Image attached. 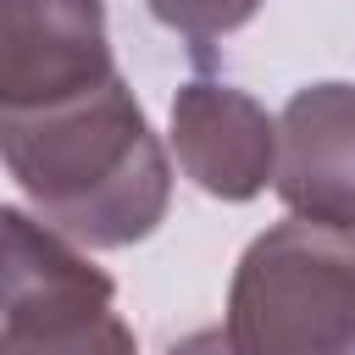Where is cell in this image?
<instances>
[{"mask_svg":"<svg viewBox=\"0 0 355 355\" xmlns=\"http://www.w3.org/2000/svg\"><path fill=\"white\" fill-rule=\"evenodd\" d=\"M172 150L194 189H205L211 200L244 205L272 183L277 122L255 94L194 78L172 100Z\"/></svg>","mask_w":355,"mask_h":355,"instance_id":"5b68a950","label":"cell"},{"mask_svg":"<svg viewBox=\"0 0 355 355\" xmlns=\"http://www.w3.org/2000/svg\"><path fill=\"white\" fill-rule=\"evenodd\" d=\"M233 355H355V233L327 222H272L233 266Z\"/></svg>","mask_w":355,"mask_h":355,"instance_id":"7a4b0ae2","label":"cell"},{"mask_svg":"<svg viewBox=\"0 0 355 355\" xmlns=\"http://www.w3.org/2000/svg\"><path fill=\"white\" fill-rule=\"evenodd\" d=\"M272 183L294 216L355 233V83H311L288 94Z\"/></svg>","mask_w":355,"mask_h":355,"instance_id":"8992f818","label":"cell"},{"mask_svg":"<svg viewBox=\"0 0 355 355\" xmlns=\"http://www.w3.org/2000/svg\"><path fill=\"white\" fill-rule=\"evenodd\" d=\"M144 6H150V17H155L161 28H172L178 39H189L200 55H205L222 33L244 28V22L261 11V0H144Z\"/></svg>","mask_w":355,"mask_h":355,"instance_id":"52a82bcc","label":"cell"},{"mask_svg":"<svg viewBox=\"0 0 355 355\" xmlns=\"http://www.w3.org/2000/svg\"><path fill=\"white\" fill-rule=\"evenodd\" d=\"M0 355H139L116 283L22 205H0Z\"/></svg>","mask_w":355,"mask_h":355,"instance_id":"3957f363","label":"cell"},{"mask_svg":"<svg viewBox=\"0 0 355 355\" xmlns=\"http://www.w3.org/2000/svg\"><path fill=\"white\" fill-rule=\"evenodd\" d=\"M0 166L44 227L89 250L150 239L172 205V161L122 72L50 105L0 111Z\"/></svg>","mask_w":355,"mask_h":355,"instance_id":"6da1fadb","label":"cell"},{"mask_svg":"<svg viewBox=\"0 0 355 355\" xmlns=\"http://www.w3.org/2000/svg\"><path fill=\"white\" fill-rule=\"evenodd\" d=\"M111 72L105 0H0V111L67 100Z\"/></svg>","mask_w":355,"mask_h":355,"instance_id":"277c9868","label":"cell"},{"mask_svg":"<svg viewBox=\"0 0 355 355\" xmlns=\"http://www.w3.org/2000/svg\"><path fill=\"white\" fill-rule=\"evenodd\" d=\"M166 355H233V344H227V333H222V327H200V333L178 338Z\"/></svg>","mask_w":355,"mask_h":355,"instance_id":"ba28073f","label":"cell"}]
</instances>
